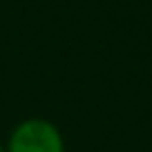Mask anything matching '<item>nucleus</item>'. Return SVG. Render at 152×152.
Wrapping results in <instances>:
<instances>
[{
	"instance_id": "nucleus-1",
	"label": "nucleus",
	"mask_w": 152,
	"mask_h": 152,
	"mask_svg": "<svg viewBox=\"0 0 152 152\" xmlns=\"http://www.w3.org/2000/svg\"><path fill=\"white\" fill-rule=\"evenodd\" d=\"M5 150L7 152H65V141L52 121L27 119L14 128Z\"/></svg>"
},
{
	"instance_id": "nucleus-2",
	"label": "nucleus",
	"mask_w": 152,
	"mask_h": 152,
	"mask_svg": "<svg viewBox=\"0 0 152 152\" xmlns=\"http://www.w3.org/2000/svg\"><path fill=\"white\" fill-rule=\"evenodd\" d=\"M0 152H7V150H5V148H2V145H0Z\"/></svg>"
}]
</instances>
